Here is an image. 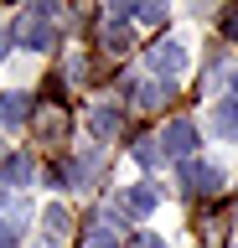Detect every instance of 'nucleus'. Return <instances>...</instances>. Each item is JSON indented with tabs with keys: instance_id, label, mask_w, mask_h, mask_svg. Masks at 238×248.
<instances>
[{
	"instance_id": "obj_1",
	"label": "nucleus",
	"mask_w": 238,
	"mask_h": 248,
	"mask_svg": "<svg viewBox=\"0 0 238 248\" xmlns=\"http://www.w3.org/2000/svg\"><path fill=\"white\" fill-rule=\"evenodd\" d=\"M47 16H52V5H36V11H26V21H21V46H26V52H47V46H52Z\"/></svg>"
},
{
	"instance_id": "obj_2",
	"label": "nucleus",
	"mask_w": 238,
	"mask_h": 248,
	"mask_svg": "<svg viewBox=\"0 0 238 248\" xmlns=\"http://www.w3.org/2000/svg\"><path fill=\"white\" fill-rule=\"evenodd\" d=\"M150 67L160 73V83H171V78L187 67V46H181V42H156V46H150Z\"/></svg>"
},
{
	"instance_id": "obj_3",
	"label": "nucleus",
	"mask_w": 238,
	"mask_h": 248,
	"mask_svg": "<svg viewBox=\"0 0 238 248\" xmlns=\"http://www.w3.org/2000/svg\"><path fill=\"white\" fill-rule=\"evenodd\" d=\"M197 150V124H187V119H176V124H166V135H160V155H191Z\"/></svg>"
},
{
	"instance_id": "obj_4",
	"label": "nucleus",
	"mask_w": 238,
	"mask_h": 248,
	"mask_svg": "<svg viewBox=\"0 0 238 248\" xmlns=\"http://www.w3.org/2000/svg\"><path fill=\"white\" fill-rule=\"evenodd\" d=\"M222 186V170L212 166V160H191L187 166V191L191 197H207V191H218Z\"/></svg>"
},
{
	"instance_id": "obj_5",
	"label": "nucleus",
	"mask_w": 238,
	"mask_h": 248,
	"mask_svg": "<svg viewBox=\"0 0 238 248\" xmlns=\"http://www.w3.org/2000/svg\"><path fill=\"white\" fill-rule=\"evenodd\" d=\"M119 202H125V212H129V217H150V212L160 207V191H156L150 181H140V186H129Z\"/></svg>"
},
{
	"instance_id": "obj_6",
	"label": "nucleus",
	"mask_w": 238,
	"mask_h": 248,
	"mask_svg": "<svg viewBox=\"0 0 238 248\" xmlns=\"http://www.w3.org/2000/svg\"><path fill=\"white\" fill-rule=\"evenodd\" d=\"M26 114H32V98L26 93H5L0 98V124H26Z\"/></svg>"
},
{
	"instance_id": "obj_7",
	"label": "nucleus",
	"mask_w": 238,
	"mask_h": 248,
	"mask_svg": "<svg viewBox=\"0 0 238 248\" xmlns=\"http://www.w3.org/2000/svg\"><path fill=\"white\" fill-rule=\"evenodd\" d=\"M88 129H94L98 140H109L114 129H119V108H114V104H98L94 114H88Z\"/></svg>"
},
{
	"instance_id": "obj_8",
	"label": "nucleus",
	"mask_w": 238,
	"mask_h": 248,
	"mask_svg": "<svg viewBox=\"0 0 238 248\" xmlns=\"http://www.w3.org/2000/svg\"><path fill=\"white\" fill-rule=\"evenodd\" d=\"M212 124H218L222 140H238V98H228V104L212 108Z\"/></svg>"
},
{
	"instance_id": "obj_9",
	"label": "nucleus",
	"mask_w": 238,
	"mask_h": 248,
	"mask_svg": "<svg viewBox=\"0 0 238 248\" xmlns=\"http://www.w3.org/2000/svg\"><path fill=\"white\" fill-rule=\"evenodd\" d=\"M171 83H145V88H135V98H140L145 108H160V104H171Z\"/></svg>"
},
{
	"instance_id": "obj_10",
	"label": "nucleus",
	"mask_w": 238,
	"mask_h": 248,
	"mask_svg": "<svg viewBox=\"0 0 238 248\" xmlns=\"http://www.w3.org/2000/svg\"><path fill=\"white\" fill-rule=\"evenodd\" d=\"M36 140H42V145H57V140H63V114H57V108H47V114H42Z\"/></svg>"
},
{
	"instance_id": "obj_11",
	"label": "nucleus",
	"mask_w": 238,
	"mask_h": 248,
	"mask_svg": "<svg viewBox=\"0 0 238 248\" xmlns=\"http://www.w3.org/2000/svg\"><path fill=\"white\" fill-rule=\"evenodd\" d=\"M104 52H114V57H119V52H129V31L119 26V21H109V26H104Z\"/></svg>"
},
{
	"instance_id": "obj_12",
	"label": "nucleus",
	"mask_w": 238,
	"mask_h": 248,
	"mask_svg": "<svg viewBox=\"0 0 238 248\" xmlns=\"http://www.w3.org/2000/svg\"><path fill=\"white\" fill-rule=\"evenodd\" d=\"M0 176H5V181H11V186H21V181H26V176H32V160H26V155H11V160H5V170H0Z\"/></svg>"
},
{
	"instance_id": "obj_13",
	"label": "nucleus",
	"mask_w": 238,
	"mask_h": 248,
	"mask_svg": "<svg viewBox=\"0 0 238 248\" xmlns=\"http://www.w3.org/2000/svg\"><path fill=\"white\" fill-rule=\"evenodd\" d=\"M67 176H73L78 186H88V181L98 176V155H83V160H73V170H67Z\"/></svg>"
},
{
	"instance_id": "obj_14",
	"label": "nucleus",
	"mask_w": 238,
	"mask_h": 248,
	"mask_svg": "<svg viewBox=\"0 0 238 248\" xmlns=\"http://www.w3.org/2000/svg\"><path fill=\"white\" fill-rule=\"evenodd\" d=\"M135 160H140V166H156L160 160V140H140V145H135Z\"/></svg>"
},
{
	"instance_id": "obj_15",
	"label": "nucleus",
	"mask_w": 238,
	"mask_h": 248,
	"mask_svg": "<svg viewBox=\"0 0 238 248\" xmlns=\"http://www.w3.org/2000/svg\"><path fill=\"white\" fill-rule=\"evenodd\" d=\"M83 248H119V238H114L109 228H88V243Z\"/></svg>"
},
{
	"instance_id": "obj_16",
	"label": "nucleus",
	"mask_w": 238,
	"mask_h": 248,
	"mask_svg": "<svg viewBox=\"0 0 238 248\" xmlns=\"http://www.w3.org/2000/svg\"><path fill=\"white\" fill-rule=\"evenodd\" d=\"M67 228H73V222H67V212H63V207H52V212H47V232H52V238H63Z\"/></svg>"
},
{
	"instance_id": "obj_17",
	"label": "nucleus",
	"mask_w": 238,
	"mask_h": 248,
	"mask_svg": "<svg viewBox=\"0 0 238 248\" xmlns=\"http://www.w3.org/2000/svg\"><path fill=\"white\" fill-rule=\"evenodd\" d=\"M202 243H222V217H207L202 222Z\"/></svg>"
},
{
	"instance_id": "obj_18",
	"label": "nucleus",
	"mask_w": 238,
	"mask_h": 248,
	"mask_svg": "<svg viewBox=\"0 0 238 248\" xmlns=\"http://www.w3.org/2000/svg\"><path fill=\"white\" fill-rule=\"evenodd\" d=\"M0 248H16V228L11 222H0Z\"/></svg>"
},
{
	"instance_id": "obj_19",
	"label": "nucleus",
	"mask_w": 238,
	"mask_h": 248,
	"mask_svg": "<svg viewBox=\"0 0 238 248\" xmlns=\"http://www.w3.org/2000/svg\"><path fill=\"white\" fill-rule=\"evenodd\" d=\"M222 31H228V36L238 42V11H228V16H222Z\"/></svg>"
},
{
	"instance_id": "obj_20",
	"label": "nucleus",
	"mask_w": 238,
	"mask_h": 248,
	"mask_svg": "<svg viewBox=\"0 0 238 248\" xmlns=\"http://www.w3.org/2000/svg\"><path fill=\"white\" fill-rule=\"evenodd\" d=\"M135 248H166V243H160L156 232H145V238H140V243H135Z\"/></svg>"
},
{
	"instance_id": "obj_21",
	"label": "nucleus",
	"mask_w": 238,
	"mask_h": 248,
	"mask_svg": "<svg viewBox=\"0 0 238 248\" xmlns=\"http://www.w3.org/2000/svg\"><path fill=\"white\" fill-rule=\"evenodd\" d=\"M5 46H11V36H5V31H0V52H5Z\"/></svg>"
},
{
	"instance_id": "obj_22",
	"label": "nucleus",
	"mask_w": 238,
	"mask_h": 248,
	"mask_svg": "<svg viewBox=\"0 0 238 248\" xmlns=\"http://www.w3.org/2000/svg\"><path fill=\"white\" fill-rule=\"evenodd\" d=\"M233 98H238V73H233Z\"/></svg>"
},
{
	"instance_id": "obj_23",
	"label": "nucleus",
	"mask_w": 238,
	"mask_h": 248,
	"mask_svg": "<svg viewBox=\"0 0 238 248\" xmlns=\"http://www.w3.org/2000/svg\"><path fill=\"white\" fill-rule=\"evenodd\" d=\"M233 248H238V243H233Z\"/></svg>"
}]
</instances>
